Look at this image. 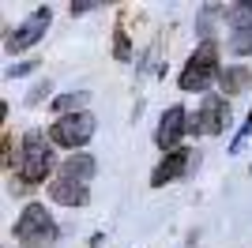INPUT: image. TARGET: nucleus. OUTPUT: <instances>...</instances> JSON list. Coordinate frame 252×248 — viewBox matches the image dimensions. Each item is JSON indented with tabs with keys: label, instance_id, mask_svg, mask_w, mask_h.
<instances>
[{
	"label": "nucleus",
	"instance_id": "2",
	"mask_svg": "<svg viewBox=\"0 0 252 248\" xmlns=\"http://www.w3.org/2000/svg\"><path fill=\"white\" fill-rule=\"evenodd\" d=\"M57 237V226H53V215L45 211V203H27V211L15 222V241L27 248H49Z\"/></svg>",
	"mask_w": 252,
	"mask_h": 248
},
{
	"label": "nucleus",
	"instance_id": "14",
	"mask_svg": "<svg viewBox=\"0 0 252 248\" xmlns=\"http://www.w3.org/2000/svg\"><path fill=\"white\" fill-rule=\"evenodd\" d=\"M230 53H237V57L252 53V27H245V31H233V38H230Z\"/></svg>",
	"mask_w": 252,
	"mask_h": 248
},
{
	"label": "nucleus",
	"instance_id": "6",
	"mask_svg": "<svg viewBox=\"0 0 252 248\" xmlns=\"http://www.w3.org/2000/svg\"><path fill=\"white\" fill-rule=\"evenodd\" d=\"M222 128H230V102L226 98H207V102L200 105V113H196V121H192V132H222Z\"/></svg>",
	"mask_w": 252,
	"mask_h": 248
},
{
	"label": "nucleus",
	"instance_id": "11",
	"mask_svg": "<svg viewBox=\"0 0 252 248\" xmlns=\"http://www.w3.org/2000/svg\"><path fill=\"white\" fill-rule=\"evenodd\" d=\"M91 173H94V158H91V155H72V158H64L61 177H68V181H87Z\"/></svg>",
	"mask_w": 252,
	"mask_h": 248
},
{
	"label": "nucleus",
	"instance_id": "17",
	"mask_svg": "<svg viewBox=\"0 0 252 248\" xmlns=\"http://www.w3.org/2000/svg\"><path fill=\"white\" fill-rule=\"evenodd\" d=\"M91 8H102L98 0H72V15H87Z\"/></svg>",
	"mask_w": 252,
	"mask_h": 248
},
{
	"label": "nucleus",
	"instance_id": "9",
	"mask_svg": "<svg viewBox=\"0 0 252 248\" xmlns=\"http://www.w3.org/2000/svg\"><path fill=\"white\" fill-rule=\"evenodd\" d=\"M49 196L57 199V203H64V207H83L91 192L83 188V181H68V177H57V181L49 185Z\"/></svg>",
	"mask_w": 252,
	"mask_h": 248
},
{
	"label": "nucleus",
	"instance_id": "19",
	"mask_svg": "<svg viewBox=\"0 0 252 248\" xmlns=\"http://www.w3.org/2000/svg\"><path fill=\"white\" fill-rule=\"evenodd\" d=\"M0 147H4V165H11L15 158H11V135L4 132V139H0Z\"/></svg>",
	"mask_w": 252,
	"mask_h": 248
},
{
	"label": "nucleus",
	"instance_id": "12",
	"mask_svg": "<svg viewBox=\"0 0 252 248\" xmlns=\"http://www.w3.org/2000/svg\"><path fill=\"white\" fill-rule=\"evenodd\" d=\"M222 19L230 23L233 31H245V27H252V4H230V8H222Z\"/></svg>",
	"mask_w": 252,
	"mask_h": 248
},
{
	"label": "nucleus",
	"instance_id": "18",
	"mask_svg": "<svg viewBox=\"0 0 252 248\" xmlns=\"http://www.w3.org/2000/svg\"><path fill=\"white\" fill-rule=\"evenodd\" d=\"M45 94H49V79H45V83H38V87H34V91L27 94V102H31V105H38V102L45 98Z\"/></svg>",
	"mask_w": 252,
	"mask_h": 248
},
{
	"label": "nucleus",
	"instance_id": "15",
	"mask_svg": "<svg viewBox=\"0 0 252 248\" xmlns=\"http://www.w3.org/2000/svg\"><path fill=\"white\" fill-rule=\"evenodd\" d=\"M34 68H42V64H38V61H19L15 68H8V75H11V79H19V75H31Z\"/></svg>",
	"mask_w": 252,
	"mask_h": 248
},
{
	"label": "nucleus",
	"instance_id": "1",
	"mask_svg": "<svg viewBox=\"0 0 252 248\" xmlns=\"http://www.w3.org/2000/svg\"><path fill=\"white\" fill-rule=\"evenodd\" d=\"M53 169V151L49 143H45V135L38 132V128H31V132L23 135V158H19V185L31 188V185H42L45 177H49Z\"/></svg>",
	"mask_w": 252,
	"mask_h": 248
},
{
	"label": "nucleus",
	"instance_id": "7",
	"mask_svg": "<svg viewBox=\"0 0 252 248\" xmlns=\"http://www.w3.org/2000/svg\"><path fill=\"white\" fill-rule=\"evenodd\" d=\"M185 124H189V117H185V109H181V105H169L166 113H162V121H158V132H155V143L162 147V151H169V147L177 143L181 135L189 132V128H185Z\"/></svg>",
	"mask_w": 252,
	"mask_h": 248
},
{
	"label": "nucleus",
	"instance_id": "10",
	"mask_svg": "<svg viewBox=\"0 0 252 248\" xmlns=\"http://www.w3.org/2000/svg\"><path fill=\"white\" fill-rule=\"evenodd\" d=\"M219 83H222V94L233 98V94H241L252 87V68L245 64H230V68H219Z\"/></svg>",
	"mask_w": 252,
	"mask_h": 248
},
{
	"label": "nucleus",
	"instance_id": "16",
	"mask_svg": "<svg viewBox=\"0 0 252 248\" xmlns=\"http://www.w3.org/2000/svg\"><path fill=\"white\" fill-rule=\"evenodd\" d=\"M117 61H128V57H132V49H128V38H125V31H117Z\"/></svg>",
	"mask_w": 252,
	"mask_h": 248
},
{
	"label": "nucleus",
	"instance_id": "8",
	"mask_svg": "<svg viewBox=\"0 0 252 248\" xmlns=\"http://www.w3.org/2000/svg\"><path fill=\"white\" fill-rule=\"evenodd\" d=\"M192 158H196L192 151H169V155H166L162 162L155 165V173H151V185H155V188H162L166 181L181 177V173H185V169L192 165Z\"/></svg>",
	"mask_w": 252,
	"mask_h": 248
},
{
	"label": "nucleus",
	"instance_id": "13",
	"mask_svg": "<svg viewBox=\"0 0 252 248\" xmlns=\"http://www.w3.org/2000/svg\"><path fill=\"white\" fill-rule=\"evenodd\" d=\"M87 98H91V94H61V98H53V109H57V113L61 117H72V113H79V109H83V102Z\"/></svg>",
	"mask_w": 252,
	"mask_h": 248
},
{
	"label": "nucleus",
	"instance_id": "4",
	"mask_svg": "<svg viewBox=\"0 0 252 248\" xmlns=\"http://www.w3.org/2000/svg\"><path fill=\"white\" fill-rule=\"evenodd\" d=\"M94 135V117L91 113H72V117H57V124L49 128V139L57 147H83Z\"/></svg>",
	"mask_w": 252,
	"mask_h": 248
},
{
	"label": "nucleus",
	"instance_id": "5",
	"mask_svg": "<svg viewBox=\"0 0 252 248\" xmlns=\"http://www.w3.org/2000/svg\"><path fill=\"white\" fill-rule=\"evenodd\" d=\"M49 19H53V15H49V8H38V11H34V15H31L27 23H23V27H19L15 34H8L4 49H8V53H23V49H31V45H34L38 38H45V27H49Z\"/></svg>",
	"mask_w": 252,
	"mask_h": 248
},
{
	"label": "nucleus",
	"instance_id": "3",
	"mask_svg": "<svg viewBox=\"0 0 252 248\" xmlns=\"http://www.w3.org/2000/svg\"><path fill=\"white\" fill-rule=\"evenodd\" d=\"M215 68H219V45H215V38H211L189 57V68L181 72V91H203V87L219 75Z\"/></svg>",
	"mask_w": 252,
	"mask_h": 248
}]
</instances>
